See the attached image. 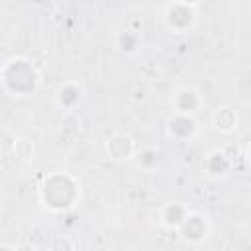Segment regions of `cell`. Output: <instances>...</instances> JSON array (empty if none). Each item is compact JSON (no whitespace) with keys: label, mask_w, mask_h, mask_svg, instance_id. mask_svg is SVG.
Segmentation results:
<instances>
[{"label":"cell","mask_w":251,"mask_h":251,"mask_svg":"<svg viewBox=\"0 0 251 251\" xmlns=\"http://www.w3.org/2000/svg\"><path fill=\"white\" fill-rule=\"evenodd\" d=\"M233 116H235V114H233L229 108H222V110H218L216 116H214V124H216V127H218V129H224V131L233 129V126H235V122H237V118H233Z\"/></svg>","instance_id":"obj_1"}]
</instances>
